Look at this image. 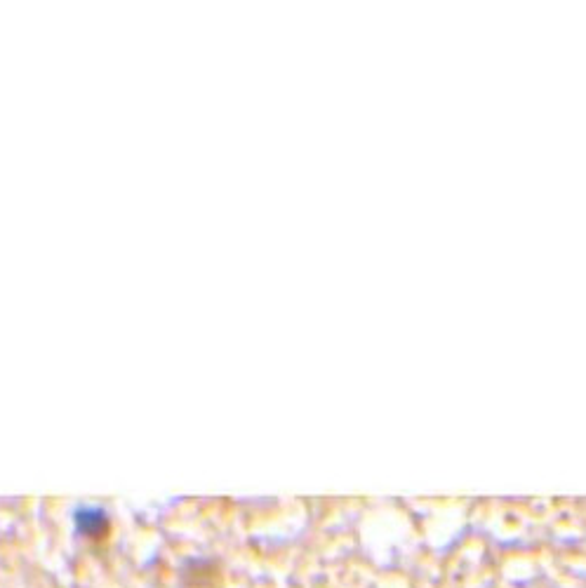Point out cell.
Segmentation results:
<instances>
[{
    "label": "cell",
    "mask_w": 586,
    "mask_h": 588,
    "mask_svg": "<svg viewBox=\"0 0 586 588\" xmlns=\"http://www.w3.org/2000/svg\"><path fill=\"white\" fill-rule=\"evenodd\" d=\"M76 530L85 539H102L109 532V518L99 509H83L76 513Z\"/></svg>",
    "instance_id": "cell-1"
}]
</instances>
